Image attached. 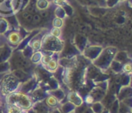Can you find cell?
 Here are the masks:
<instances>
[{
	"label": "cell",
	"instance_id": "4fadbf2b",
	"mask_svg": "<svg viewBox=\"0 0 132 113\" xmlns=\"http://www.w3.org/2000/svg\"><path fill=\"white\" fill-rule=\"evenodd\" d=\"M22 17L25 19H26L27 21H31L32 19V15L29 13V12H24L23 13H22Z\"/></svg>",
	"mask_w": 132,
	"mask_h": 113
},
{
	"label": "cell",
	"instance_id": "3957f363",
	"mask_svg": "<svg viewBox=\"0 0 132 113\" xmlns=\"http://www.w3.org/2000/svg\"><path fill=\"white\" fill-rule=\"evenodd\" d=\"M8 40L12 44H17L20 41V35L16 32H13L9 34Z\"/></svg>",
	"mask_w": 132,
	"mask_h": 113
},
{
	"label": "cell",
	"instance_id": "7c38bea8",
	"mask_svg": "<svg viewBox=\"0 0 132 113\" xmlns=\"http://www.w3.org/2000/svg\"><path fill=\"white\" fill-rule=\"evenodd\" d=\"M123 71L125 73L130 74L131 72V64H126L123 67Z\"/></svg>",
	"mask_w": 132,
	"mask_h": 113
},
{
	"label": "cell",
	"instance_id": "5bb4252c",
	"mask_svg": "<svg viewBox=\"0 0 132 113\" xmlns=\"http://www.w3.org/2000/svg\"><path fill=\"white\" fill-rule=\"evenodd\" d=\"M94 98L92 97V96H90V95H87V96H86L85 97V102L87 103V104H92L93 102H94Z\"/></svg>",
	"mask_w": 132,
	"mask_h": 113
},
{
	"label": "cell",
	"instance_id": "2e32d148",
	"mask_svg": "<svg viewBox=\"0 0 132 113\" xmlns=\"http://www.w3.org/2000/svg\"><path fill=\"white\" fill-rule=\"evenodd\" d=\"M33 18V21H36V22H38V21H40V16L39 15H36L34 17H32Z\"/></svg>",
	"mask_w": 132,
	"mask_h": 113
},
{
	"label": "cell",
	"instance_id": "e0dca14e",
	"mask_svg": "<svg viewBox=\"0 0 132 113\" xmlns=\"http://www.w3.org/2000/svg\"><path fill=\"white\" fill-rule=\"evenodd\" d=\"M56 1H58V2L60 3V2H65L66 0H56Z\"/></svg>",
	"mask_w": 132,
	"mask_h": 113
},
{
	"label": "cell",
	"instance_id": "8fae6325",
	"mask_svg": "<svg viewBox=\"0 0 132 113\" xmlns=\"http://www.w3.org/2000/svg\"><path fill=\"white\" fill-rule=\"evenodd\" d=\"M41 57H42V54H41V53L37 52V53L34 54H33V56L32 57V61L33 62H37V61H40Z\"/></svg>",
	"mask_w": 132,
	"mask_h": 113
},
{
	"label": "cell",
	"instance_id": "7a4b0ae2",
	"mask_svg": "<svg viewBox=\"0 0 132 113\" xmlns=\"http://www.w3.org/2000/svg\"><path fill=\"white\" fill-rule=\"evenodd\" d=\"M68 100L71 103L74 104L77 106H80L81 103L83 102V100H82L81 97L77 93H76V92H71V93H70L69 95H68Z\"/></svg>",
	"mask_w": 132,
	"mask_h": 113
},
{
	"label": "cell",
	"instance_id": "8992f818",
	"mask_svg": "<svg viewBox=\"0 0 132 113\" xmlns=\"http://www.w3.org/2000/svg\"><path fill=\"white\" fill-rule=\"evenodd\" d=\"M7 113H25V111L13 106H9L7 109Z\"/></svg>",
	"mask_w": 132,
	"mask_h": 113
},
{
	"label": "cell",
	"instance_id": "ba28073f",
	"mask_svg": "<svg viewBox=\"0 0 132 113\" xmlns=\"http://www.w3.org/2000/svg\"><path fill=\"white\" fill-rule=\"evenodd\" d=\"M51 34H52L54 37L59 38V37L61 36V30H60V29H59V28H55V27H53V29L51 30Z\"/></svg>",
	"mask_w": 132,
	"mask_h": 113
},
{
	"label": "cell",
	"instance_id": "5b68a950",
	"mask_svg": "<svg viewBox=\"0 0 132 113\" xmlns=\"http://www.w3.org/2000/svg\"><path fill=\"white\" fill-rule=\"evenodd\" d=\"M57 61L54 59H51L49 63L46 65L47 69L50 71H55L57 68Z\"/></svg>",
	"mask_w": 132,
	"mask_h": 113
},
{
	"label": "cell",
	"instance_id": "52a82bcc",
	"mask_svg": "<svg viewBox=\"0 0 132 113\" xmlns=\"http://www.w3.org/2000/svg\"><path fill=\"white\" fill-rule=\"evenodd\" d=\"M63 20H62V19L56 17V18H55V19H54L53 25V27L60 29V28L63 26Z\"/></svg>",
	"mask_w": 132,
	"mask_h": 113
},
{
	"label": "cell",
	"instance_id": "30bf717a",
	"mask_svg": "<svg viewBox=\"0 0 132 113\" xmlns=\"http://www.w3.org/2000/svg\"><path fill=\"white\" fill-rule=\"evenodd\" d=\"M32 47L35 50H37L40 49V47H41V41L40 40H35V41H33L32 43Z\"/></svg>",
	"mask_w": 132,
	"mask_h": 113
},
{
	"label": "cell",
	"instance_id": "277c9868",
	"mask_svg": "<svg viewBox=\"0 0 132 113\" xmlns=\"http://www.w3.org/2000/svg\"><path fill=\"white\" fill-rule=\"evenodd\" d=\"M46 104L50 107H56L58 105V100L56 97L53 95H50L46 99Z\"/></svg>",
	"mask_w": 132,
	"mask_h": 113
},
{
	"label": "cell",
	"instance_id": "9c48e42d",
	"mask_svg": "<svg viewBox=\"0 0 132 113\" xmlns=\"http://www.w3.org/2000/svg\"><path fill=\"white\" fill-rule=\"evenodd\" d=\"M51 59H52V57L50 56H49V55H43V56H42V57L40 59V61H41V63L43 65H46Z\"/></svg>",
	"mask_w": 132,
	"mask_h": 113
},
{
	"label": "cell",
	"instance_id": "6da1fadb",
	"mask_svg": "<svg viewBox=\"0 0 132 113\" xmlns=\"http://www.w3.org/2000/svg\"><path fill=\"white\" fill-rule=\"evenodd\" d=\"M6 102L9 106H15L23 111L28 110L32 106V102L29 97L23 93H12L6 97Z\"/></svg>",
	"mask_w": 132,
	"mask_h": 113
},
{
	"label": "cell",
	"instance_id": "ac0fdd59",
	"mask_svg": "<svg viewBox=\"0 0 132 113\" xmlns=\"http://www.w3.org/2000/svg\"><path fill=\"white\" fill-rule=\"evenodd\" d=\"M0 105H1V103H0Z\"/></svg>",
	"mask_w": 132,
	"mask_h": 113
},
{
	"label": "cell",
	"instance_id": "9a60e30c",
	"mask_svg": "<svg viewBox=\"0 0 132 113\" xmlns=\"http://www.w3.org/2000/svg\"><path fill=\"white\" fill-rule=\"evenodd\" d=\"M39 15L42 16V17H47L49 16V12L47 11H42L40 12Z\"/></svg>",
	"mask_w": 132,
	"mask_h": 113
}]
</instances>
